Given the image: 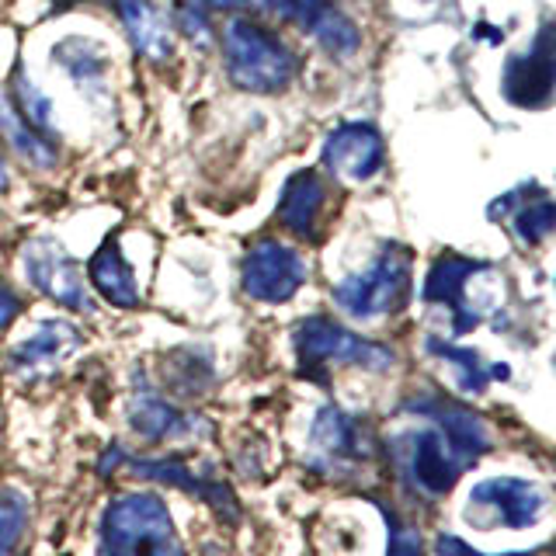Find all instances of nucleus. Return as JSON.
I'll return each instance as SVG.
<instances>
[{"instance_id": "obj_28", "label": "nucleus", "mask_w": 556, "mask_h": 556, "mask_svg": "<svg viewBox=\"0 0 556 556\" xmlns=\"http://www.w3.org/2000/svg\"><path fill=\"white\" fill-rule=\"evenodd\" d=\"M8 181H11V174H8V161H4V153H0V191L8 188Z\"/></svg>"}, {"instance_id": "obj_5", "label": "nucleus", "mask_w": 556, "mask_h": 556, "mask_svg": "<svg viewBox=\"0 0 556 556\" xmlns=\"http://www.w3.org/2000/svg\"><path fill=\"white\" fill-rule=\"evenodd\" d=\"M393 456L414 491H421L428 497L448 494L452 486H456V480L477 463L442 425H434V421H431V428L404 431L400 439H393Z\"/></svg>"}, {"instance_id": "obj_27", "label": "nucleus", "mask_w": 556, "mask_h": 556, "mask_svg": "<svg viewBox=\"0 0 556 556\" xmlns=\"http://www.w3.org/2000/svg\"><path fill=\"white\" fill-rule=\"evenodd\" d=\"M17 313H22V295H17L14 286L0 275V330H8L17 320Z\"/></svg>"}, {"instance_id": "obj_17", "label": "nucleus", "mask_w": 556, "mask_h": 556, "mask_svg": "<svg viewBox=\"0 0 556 556\" xmlns=\"http://www.w3.org/2000/svg\"><path fill=\"white\" fill-rule=\"evenodd\" d=\"M87 278H91L94 292L104 303H112L118 309H136L139 306V282L136 271L122 254L118 237H104L101 248L91 254V265H87Z\"/></svg>"}, {"instance_id": "obj_1", "label": "nucleus", "mask_w": 556, "mask_h": 556, "mask_svg": "<svg viewBox=\"0 0 556 556\" xmlns=\"http://www.w3.org/2000/svg\"><path fill=\"white\" fill-rule=\"evenodd\" d=\"M226 80L248 94H278L300 74V56L248 14H233L219 31Z\"/></svg>"}, {"instance_id": "obj_3", "label": "nucleus", "mask_w": 556, "mask_h": 556, "mask_svg": "<svg viewBox=\"0 0 556 556\" xmlns=\"http://www.w3.org/2000/svg\"><path fill=\"white\" fill-rule=\"evenodd\" d=\"M330 295L352 320H379L404 309L410 300V248L387 240L369 268L344 275Z\"/></svg>"}, {"instance_id": "obj_23", "label": "nucleus", "mask_w": 556, "mask_h": 556, "mask_svg": "<svg viewBox=\"0 0 556 556\" xmlns=\"http://www.w3.org/2000/svg\"><path fill=\"white\" fill-rule=\"evenodd\" d=\"M8 98L11 104L17 109V115H22L28 126L46 136V139H56L60 143V132H56V112H52V101L42 94V87L28 80V74L22 66L14 70V77H11V87H8Z\"/></svg>"}, {"instance_id": "obj_30", "label": "nucleus", "mask_w": 556, "mask_h": 556, "mask_svg": "<svg viewBox=\"0 0 556 556\" xmlns=\"http://www.w3.org/2000/svg\"><path fill=\"white\" fill-rule=\"evenodd\" d=\"M553 365H556V355H553Z\"/></svg>"}, {"instance_id": "obj_15", "label": "nucleus", "mask_w": 556, "mask_h": 556, "mask_svg": "<svg viewBox=\"0 0 556 556\" xmlns=\"http://www.w3.org/2000/svg\"><path fill=\"white\" fill-rule=\"evenodd\" d=\"M132 52L147 63H167L174 56L170 22L153 0H109Z\"/></svg>"}, {"instance_id": "obj_14", "label": "nucleus", "mask_w": 556, "mask_h": 556, "mask_svg": "<svg viewBox=\"0 0 556 556\" xmlns=\"http://www.w3.org/2000/svg\"><path fill=\"white\" fill-rule=\"evenodd\" d=\"M309 448L320 469H344L369 456V439H365V428L352 414L327 404L309 428Z\"/></svg>"}, {"instance_id": "obj_16", "label": "nucleus", "mask_w": 556, "mask_h": 556, "mask_svg": "<svg viewBox=\"0 0 556 556\" xmlns=\"http://www.w3.org/2000/svg\"><path fill=\"white\" fill-rule=\"evenodd\" d=\"M324 202H327L324 178L313 167H303V170L289 174V181L282 185L275 216L292 237L313 240V237H317V223H320V213H324Z\"/></svg>"}, {"instance_id": "obj_29", "label": "nucleus", "mask_w": 556, "mask_h": 556, "mask_svg": "<svg viewBox=\"0 0 556 556\" xmlns=\"http://www.w3.org/2000/svg\"><path fill=\"white\" fill-rule=\"evenodd\" d=\"M421 4H431V0H421Z\"/></svg>"}, {"instance_id": "obj_13", "label": "nucleus", "mask_w": 556, "mask_h": 556, "mask_svg": "<svg viewBox=\"0 0 556 556\" xmlns=\"http://www.w3.org/2000/svg\"><path fill=\"white\" fill-rule=\"evenodd\" d=\"M80 344H84V334L70 320H42L31 338L11 348L8 365H11V372L22 379H42L49 372H56Z\"/></svg>"}, {"instance_id": "obj_22", "label": "nucleus", "mask_w": 556, "mask_h": 556, "mask_svg": "<svg viewBox=\"0 0 556 556\" xmlns=\"http://www.w3.org/2000/svg\"><path fill=\"white\" fill-rule=\"evenodd\" d=\"M52 63L74 80L77 87H101L109 80V52H104L94 39L87 35H70V39L56 42L52 49Z\"/></svg>"}, {"instance_id": "obj_7", "label": "nucleus", "mask_w": 556, "mask_h": 556, "mask_svg": "<svg viewBox=\"0 0 556 556\" xmlns=\"http://www.w3.org/2000/svg\"><path fill=\"white\" fill-rule=\"evenodd\" d=\"M501 94L515 109H546L556 98V22L539 25L526 52H515L504 63Z\"/></svg>"}, {"instance_id": "obj_6", "label": "nucleus", "mask_w": 556, "mask_h": 556, "mask_svg": "<svg viewBox=\"0 0 556 556\" xmlns=\"http://www.w3.org/2000/svg\"><path fill=\"white\" fill-rule=\"evenodd\" d=\"M306 286V261L303 254L282 240H254L248 254L240 257V289L254 303H289Z\"/></svg>"}, {"instance_id": "obj_19", "label": "nucleus", "mask_w": 556, "mask_h": 556, "mask_svg": "<svg viewBox=\"0 0 556 556\" xmlns=\"http://www.w3.org/2000/svg\"><path fill=\"white\" fill-rule=\"evenodd\" d=\"M122 466H126L129 473H136V477H147V480H156V483H170V486H178V491L195 494L205 504H216L219 511H233V494L216 480H205L202 473H191L181 459H132V456H126V463H122Z\"/></svg>"}, {"instance_id": "obj_20", "label": "nucleus", "mask_w": 556, "mask_h": 556, "mask_svg": "<svg viewBox=\"0 0 556 556\" xmlns=\"http://www.w3.org/2000/svg\"><path fill=\"white\" fill-rule=\"evenodd\" d=\"M129 428L147 442H167V439H185L188 431L199 428V421L174 404H167L164 396L139 390L129 404Z\"/></svg>"}, {"instance_id": "obj_26", "label": "nucleus", "mask_w": 556, "mask_h": 556, "mask_svg": "<svg viewBox=\"0 0 556 556\" xmlns=\"http://www.w3.org/2000/svg\"><path fill=\"white\" fill-rule=\"evenodd\" d=\"M387 515V532H390V549L387 556H421V535H417L414 526H404L393 511H382Z\"/></svg>"}, {"instance_id": "obj_9", "label": "nucleus", "mask_w": 556, "mask_h": 556, "mask_svg": "<svg viewBox=\"0 0 556 556\" xmlns=\"http://www.w3.org/2000/svg\"><path fill=\"white\" fill-rule=\"evenodd\" d=\"M22 271L31 282V289H39L46 300L60 303L74 313H91L94 303L87 295L80 265L66 254V248L52 237H31L22 248Z\"/></svg>"}, {"instance_id": "obj_25", "label": "nucleus", "mask_w": 556, "mask_h": 556, "mask_svg": "<svg viewBox=\"0 0 556 556\" xmlns=\"http://www.w3.org/2000/svg\"><path fill=\"white\" fill-rule=\"evenodd\" d=\"M28 532V501L17 491H0V556H17Z\"/></svg>"}, {"instance_id": "obj_10", "label": "nucleus", "mask_w": 556, "mask_h": 556, "mask_svg": "<svg viewBox=\"0 0 556 556\" xmlns=\"http://www.w3.org/2000/svg\"><path fill=\"white\" fill-rule=\"evenodd\" d=\"M546 508V497L535 483L518 477H491L469 491L466 515L480 526H504V529H529Z\"/></svg>"}, {"instance_id": "obj_2", "label": "nucleus", "mask_w": 556, "mask_h": 556, "mask_svg": "<svg viewBox=\"0 0 556 556\" xmlns=\"http://www.w3.org/2000/svg\"><path fill=\"white\" fill-rule=\"evenodd\" d=\"M104 556H185L167 504L156 494H122L101 518Z\"/></svg>"}, {"instance_id": "obj_24", "label": "nucleus", "mask_w": 556, "mask_h": 556, "mask_svg": "<svg viewBox=\"0 0 556 556\" xmlns=\"http://www.w3.org/2000/svg\"><path fill=\"white\" fill-rule=\"evenodd\" d=\"M428 352L439 355L445 362L456 365L459 372V390L463 393H483L486 382L491 379H508V365H486L473 348H456V344H445L439 338H428Z\"/></svg>"}, {"instance_id": "obj_8", "label": "nucleus", "mask_w": 556, "mask_h": 556, "mask_svg": "<svg viewBox=\"0 0 556 556\" xmlns=\"http://www.w3.org/2000/svg\"><path fill=\"white\" fill-rule=\"evenodd\" d=\"M257 11L295 25L334 60H352L362 49V28L330 0H257Z\"/></svg>"}, {"instance_id": "obj_4", "label": "nucleus", "mask_w": 556, "mask_h": 556, "mask_svg": "<svg viewBox=\"0 0 556 556\" xmlns=\"http://www.w3.org/2000/svg\"><path fill=\"white\" fill-rule=\"evenodd\" d=\"M292 348H295V362H300V372L313 379H320L327 372V365H358V369L369 372H387L393 365V352L387 344L362 338L330 317H306L295 324Z\"/></svg>"}, {"instance_id": "obj_11", "label": "nucleus", "mask_w": 556, "mask_h": 556, "mask_svg": "<svg viewBox=\"0 0 556 556\" xmlns=\"http://www.w3.org/2000/svg\"><path fill=\"white\" fill-rule=\"evenodd\" d=\"M324 167L348 185H365L387 164V143L372 122H344L324 139Z\"/></svg>"}, {"instance_id": "obj_21", "label": "nucleus", "mask_w": 556, "mask_h": 556, "mask_svg": "<svg viewBox=\"0 0 556 556\" xmlns=\"http://www.w3.org/2000/svg\"><path fill=\"white\" fill-rule=\"evenodd\" d=\"M0 132H4L8 147L17 153V161L35 167V170H52L56 167V156H60V143L56 139H46L35 132L28 122L17 115V109L11 104L8 91L0 94Z\"/></svg>"}, {"instance_id": "obj_12", "label": "nucleus", "mask_w": 556, "mask_h": 556, "mask_svg": "<svg viewBox=\"0 0 556 556\" xmlns=\"http://www.w3.org/2000/svg\"><path fill=\"white\" fill-rule=\"evenodd\" d=\"M486 268L491 265L463 257V254H442V257H434V265L428 268V278L421 286V300L448 306L452 330H456V334H469L483 317L480 306H473V300H469V282H473L477 275H483Z\"/></svg>"}, {"instance_id": "obj_18", "label": "nucleus", "mask_w": 556, "mask_h": 556, "mask_svg": "<svg viewBox=\"0 0 556 556\" xmlns=\"http://www.w3.org/2000/svg\"><path fill=\"white\" fill-rule=\"evenodd\" d=\"M504 213L515 216V233L521 243H543L556 230V202L535 181L508 191L491 205V219Z\"/></svg>"}]
</instances>
